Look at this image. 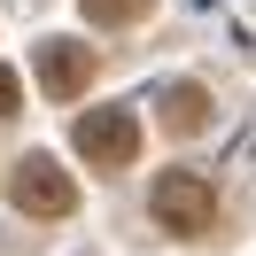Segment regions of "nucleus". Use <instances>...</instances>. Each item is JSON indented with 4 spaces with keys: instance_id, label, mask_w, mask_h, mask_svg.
I'll list each match as a JSON object with an SVG mask.
<instances>
[{
    "instance_id": "1",
    "label": "nucleus",
    "mask_w": 256,
    "mask_h": 256,
    "mask_svg": "<svg viewBox=\"0 0 256 256\" xmlns=\"http://www.w3.org/2000/svg\"><path fill=\"white\" fill-rule=\"evenodd\" d=\"M148 210H156L163 233H210V225H218V186H210L202 171H163L156 186H148Z\"/></svg>"
},
{
    "instance_id": "2",
    "label": "nucleus",
    "mask_w": 256,
    "mask_h": 256,
    "mask_svg": "<svg viewBox=\"0 0 256 256\" xmlns=\"http://www.w3.org/2000/svg\"><path fill=\"white\" fill-rule=\"evenodd\" d=\"M8 202H16L24 218H70V210H78V178L54 156H24L16 171H8Z\"/></svg>"
},
{
    "instance_id": "3",
    "label": "nucleus",
    "mask_w": 256,
    "mask_h": 256,
    "mask_svg": "<svg viewBox=\"0 0 256 256\" xmlns=\"http://www.w3.org/2000/svg\"><path fill=\"white\" fill-rule=\"evenodd\" d=\"M70 148H78L86 163H101V171H124V163L140 156V116L132 109H86L78 132H70Z\"/></svg>"
},
{
    "instance_id": "4",
    "label": "nucleus",
    "mask_w": 256,
    "mask_h": 256,
    "mask_svg": "<svg viewBox=\"0 0 256 256\" xmlns=\"http://www.w3.org/2000/svg\"><path fill=\"white\" fill-rule=\"evenodd\" d=\"M32 70H39V94H47V101H78L86 86L101 78V54L86 47V39H47Z\"/></svg>"
},
{
    "instance_id": "5",
    "label": "nucleus",
    "mask_w": 256,
    "mask_h": 256,
    "mask_svg": "<svg viewBox=\"0 0 256 256\" xmlns=\"http://www.w3.org/2000/svg\"><path fill=\"white\" fill-rule=\"evenodd\" d=\"M156 116H163L171 140H202V132H210V94H202V86H163Z\"/></svg>"
},
{
    "instance_id": "6",
    "label": "nucleus",
    "mask_w": 256,
    "mask_h": 256,
    "mask_svg": "<svg viewBox=\"0 0 256 256\" xmlns=\"http://www.w3.org/2000/svg\"><path fill=\"white\" fill-rule=\"evenodd\" d=\"M86 24H101V32H124V24H148L156 16V0H78Z\"/></svg>"
},
{
    "instance_id": "7",
    "label": "nucleus",
    "mask_w": 256,
    "mask_h": 256,
    "mask_svg": "<svg viewBox=\"0 0 256 256\" xmlns=\"http://www.w3.org/2000/svg\"><path fill=\"white\" fill-rule=\"evenodd\" d=\"M16 109H24V78L0 62V116H16Z\"/></svg>"
}]
</instances>
